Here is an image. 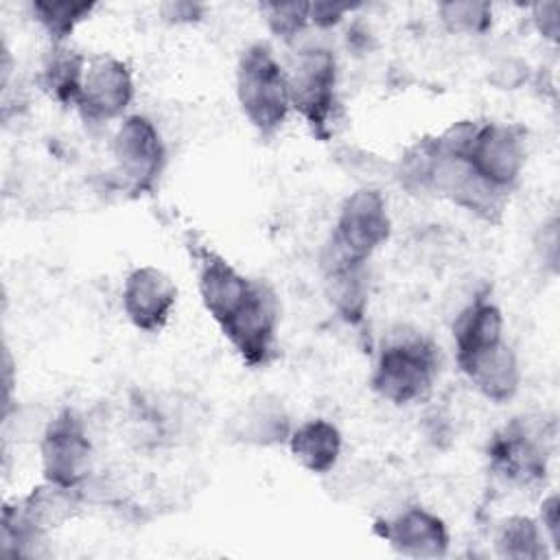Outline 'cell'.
Segmentation results:
<instances>
[{
	"label": "cell",
	"instance_id": "1",
	"mask_svg": "<svg viewBox=\"0 0 560 560\" xmlns=\"http://www.w3.org/2000/svg\"><path fill=\"white\" fill-rule=\"evenodd\" d=\"M446 153L462 155L492 186L512 192L525 166V129L505 122L459 120L440 133Z\"/></svg>",
	"mask_w": 560,
	"mask_h": 560
},
{
	"label": "cell",
	"instance_id": "2",
	"mask_svg": "<svg viewBox=\"0 0 560 560\" xmlns=\"http://www.w3.org/2000/svg\"><path fill=\"white\" fill-rule=\"evenodd\" d=\"M392 221L385 197L374 188H359L341 203L330 238L322 252V271L365 267L368 258L389 238Z\"/></svg>",
	"mask_w": 560,
	"mask_h": 560
},
{
	"label": "cell",
	"instance_id": "3",
	"mask_svg": "<svg viewBox=\"0 0 560 560\" xmlns=\"http://www.w3.org/2000/svg\"><path fill=\"white\" fill-rule=\"evenodd\" d=\"M440 368L435 343L420 335L400 330L394 332L381 348L372 372V389L392 405H409L427 396Z\"/></svg>",
	"mask_w": 560,
	"mask_h": 560
},
{
	"label": "cell",
	"instance_id": "4",
	"mask_svg": "<svg viewBox=\"0 0 560 560\" xmlns=\"http://www.w3.org/2000/svg\"><path fill=\"white\" fill-rule=\"evenodd\" d=\"M236 98L260 136H273L291 109L287 70L265 42L249 44L236 66Z\"/></svg>",
	"mask_w": 560,
	"mask_h": 560
},
{
	"label": "cell",
	"instance_id": "5",
	"mask_svg": "<svg viewBox=\"0 0 560 560\" xmlns=\"http://www.w3.org/2000/svg\"><path fill=\"white\" fill-rule=\"evenodd\" d=\"M291 109H295L313 136L328 140L337 109V61L324 46H311L298 52L287 70Z\"/></svg>",
	"mask_w": 560,
	"mask_h": 560
},
{
	"label": "cell",
	"instance_id": "6",
	"mask_svg": "<svg viewBox=\"0 0 560 560\" xmlns=\"http://www.w3.org/2000/svg\"><path fill=\"white\" fill-rule=\"evenodd\" d=\"M553 429L542 418H514L488 444V459L508 481L532 486L545 479Z\"/></svg>",
	"mask_w": 560,
	"mask_h": 560
},
{
	"label": "cell",
	"instance_id": "7",
	"mask_svg": "<svg viewBox=\"0 0 560 560\" xmlns=\"http://www.w3.org/2000/svg\"><path fill=\"white\" fill-rule=\"evenodd\" d=\"M280 302L271 284L254 280L243 306L221 326L223 335L249 368H265L278 357Z\"/></svg>",
	"mask_w": 560,
	"mask_h": 560
},
{
	"label": "cell",
	"instance_id": "8",
	"mask_svg": "<svg viewBox=\"0 0 560 560\" xmlns=\"http://www.w3.org/2000/svg\"><path fill=\"white\" fill-rule=\"evenodd\" d=\"M427 192L444 197L488 223L501 221L508 206V197H510L508 190H501L492 186L488 179H483L468 164L466 158L442 151L438 142H435V160H433L431 177L427 184Z\"/></svg>",
	"mask_w": 560,
	"mask_h": 560
},
{
	"label": "cell",
	"instance_id": "9",
	"mask_svg": "<svg viewBox=\"0 0 560 560\" xmlns=\"http://www.w3.org/2000/svg\"><path fill=\"white\" fill-rule=\"evenodd\" d=\"M116 175L133 195L151 192L166 164V147L158 127L140 114L127 116L112 142Z\"/></svg>",
	"mask_w": 560,
	"mask_h": 560
},
{
	"label": "cell",
	"instance_id": "10",
	"mask_svg": "<svg viewBox=\"0 0 560 560\" xmlns=\"http://www.w3.org/2000/svg\"><path fill=\"white\" fill-rule=\"evenodd\" d=\"M39 453L46 481L70 488H83L88 483L94 451L85 422L74 409L59 411L46 424Z\"/></svg>",
	"mask_w": 560,
	"mask_h": 560
},
{
	"label": "cell",
	"instance_id": "11",
	"mask_svg": "<svg viewBox=\"0 0 560 560\" xmlns=\"http://www.w3.org/2000/svg\"><path fill=\"white\" fill-rule=\"evenodd\" d=\"M133 77L125 61L112 55L88 59L77 109L90 122H107L131 105Z\"/></svg>",
	"mask_w": 560,
	"mask_h": 560
},
{
	"label": "cell",
	"instance_id": "12",
	"mask_svg": "<svg viewBox=\"0 0 560 560\" xmlns=\"http://www.w3.org/2000/svg\"><path fill=\"white\" fill-rule=\"evenodd\" d=\"M197 260V284L201 302L208 315L219 324V328L243 306L254 280L238 273L221 254L208 245H190Z\"/></svg>",
	"mask_w": 560,
	"mask_h": 560
},
{
	"label": "cell",
	"instance_id": "13",
	"mask_svg": "<svg viewBox=\"0 0 560 560\" xmlns=\"http://www.w3.org/2000/svg\"><path fill=\"white\" fill-rule=\"evenodd\" d=\"M177 302V284L153 265L136 267L122 284V308L142 332H160Z\"/></svg>",
	"mask_w": 560,
	"mask_h": 560
},
{
	"label": "cell",
	"instance_id": "14",
	"mask_svg": "<svg viewBox=\"0 0 560 560\" xmlns=\"http://www.w3.org/2000/svg\"><path fill=\"white\" fill-rule=\"evenodd\" d=\"M394 551L411 558H440L448 549V529L440 516L424 508H407L383 527Z\"/></svg>",
	"mask_w": 560,
	"mask_h": 560
},
{
	"label": "cell",
	"instance_id": "15",
	"mask_svg": "<svg viewBox=\"0 0 560 560\" xmlns=\"http://www.w3.org/2000/svg\"><path fill=\"white\" fill-rule=\"evenodd\" d=\"M457 365L475 385V389L494 402L510 400L518 389V361L514 350L505 341L464 357L457 361Z\"/></svg>",
	"mask_w": 560,
	"mask_h": 560
},
{
	"label": "cell",
	"instance_id": "16",
	"mask_svg": "<svg viewBox=\"0 0 560 560\" xmlns=\"http://www.w3.org/2000/svg\"><path fill=\"white\" fill-rule=\"evenodd\" d=\"M291 422L284 405L273 396L247 400L232 418L230 433L249 446H278L289 442Z\"/></svg>",
	"mask_w": 560,
	"mask_h": 560
},
{
	"label": "cell",
	"instance_id": "17",
	"mask_svg": "<svg viewBox=\"0 0 560 560\" xmlns=\"http://www.w3.org/2000/svg\"><path fill=\"white\" fill-rule=\"evenodd\" d=\"M455 359L470 357L479 350L503 341V315L488 295H477L455 319Z\"/></svg>",
	"mask_w": 560,
	"mask_h": 560
},
{
	"label": "cell",
	"instance_id": "18",
	"mask_svg": "<svg viewBox=\"0 0 560 560\" xmlns=\"http://www.w3.org/2000/svg\"><path fill=\"white\" fill-rule=\"evenodd\" d=\"M289 448L308 472L326 475L341 455V433L332 422L313 418L291 431Z\"/></svg>",
	"mask_w": 560,
	"mask_h": 560
},
{
	"label": "cell",
	"instance_id": "19",
	"mask_svg": "<svg viewBox=\"0 0 560 560\" xmlns=\"http://www.w3.org/2000/svg\"><path fill=\"white\" fill-rule=\"evenodd\" d=\"M88 59L68 48L66 44H52L46 52L39 70L42 90L63 107H77L83 85Z\"/></svg>",
	"mask_w": 560,
	"mask_h": 560
},
{
	"label": "cell",
	"instance_id": "20",
	"mask_svg": "<svg viewBox=\"0 0 560 560\" xmlns=\"http://www.w3.org/2000/svg\"><path fill=\"white\" fill-rule=\"evenodd\" d=\"M494 547L501 558L512 560H540L547 556L545 534L540 525L529 516H510L505 518L497 534Z\"/></svg>",
	"mask_w": 560,
	"mask_h": 560
},
{
	"label": "cell",
	"instance_id": "21",
	"mask_svg": "<svg viewBox=\"0 0 560 560\" xmlns=\"http://www.w3.org/2000/svg\"><path fill=\"white\" fill-rule=\"evenodd\" d=\"M326 295L337 313L350 322L359 324L365 313L368 302V284H365V267L339 269L324 273Z\"/></svg>",
	"mask_w": 560,
	"mask_h": 560
},
{
	"label": "cell",
	"instance_id": "22",
	"mask_svg": "<svg viewBox=\"0 0 560 560\" xmlns=\"http://www.w3.org/2000/svg\"><path fill=\"white\" fill-rule=\"evenodd\" d=\"M96 9L94 2H46L35 0L31 4V11L39 26L48 33L52 44H63L72 31L92 15Z\"/></svg>",
	"mask_w": 560,
	"mask_h": 560
},
{
	"label": "cell",
	"instance_id": "23",
	"mask_svg": "<svg viewBox=\"0 0 560 560\" xmlns=\"http://www.w3.org/2000/svg\"><path fill=\"white\" fill-rule=\"evenodd\" d=\"M260 11L269 31L287 44L295 42L311 22L308 2H262Z\"/></svg>",
	"mask_w": 560,
	"mask_h": 560
},
{
	"label": "cell",
	"instance_id": "24",
	"mask_svg": "<svg viewBox=\"0 0 560 560\" xmlns=\"http://www.w3.org/2000/svg\"><path fill=\"white\" fill-rule=\"evenodd\" d=\"M442 24L453 33H483L492 22V7L477 0H451L438 7Z\"/></svg>",
	"mask_w": 560,
	"mask_h": 560
},
{
	"label": "cell",
	"instance_id": "25",
	"mask_svg": "<svg viewBox=\"0 0 560 560\" xmlns=\"http://www.w3.org/2000/svg\"><path fill=\"white\" fill-rule=\"evenodd\" d=\"M532 11H534V24L540 31V35L547 37V39H556L558 37V11H560V4L556 0L538 2V4H534Z\"/></svg>",
	"mask_w": 560,
	"mask_h": 560
},
{
	"label": "cell",
	"instance_id": "26",
	"mask_svg": "<svg viewBox=\"0 0 560 560\" xmlns=\"http://www.w3.org/2000/svg\"><path fill=\"white\" fill-rule=\"evenodd\" d=\"M350 9H352L350 4H339V2H315L311 4V22L319 28H330Z\"/></svg>",
	"mask_w": 560,
	"mask_h": 560
},
{
	"label": "cell",
	"instance_id": "27",
	"mask_svg": "<svg viewBox=\"0 0 560 560\" xmlns=\"http://www.w3.org/2000/svg\"><path fill=\"white\" fill-rule=\"evenodd\" d=\"M540 529L553 547H558V497L549 494L540 505Z\"/></svg>",
	"mask_w": 560,
	"mask_h": 560
},
{
	"label": "cell",
	"instance_id": "28",
	"mask_svg": "<svg viewBox=\"0 0 560 560\" xmlns=\"http://www.w3.org/2000/svg\"><path fill=\"white\" fill-rule=\"evenodd\" d=\"M197 9L199 7L190 4V2H168V4L162 7L164 18H171L175 22H190V20H195L197 18Z\"/></svg>",
	"mask_w": 560,
	"mask_h": 560
}]
</instances>
